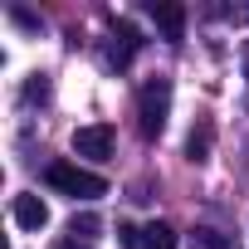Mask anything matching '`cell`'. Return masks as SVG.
<instances>
[{
  "instance_id": "30bf717a",
  "label": "cell",
  "mask_w": 249,
  "mask_h": 249,
  "mask_svg": "<svg viewBox=\"0 0 249 249\" xmlns=\"http://www.w3.org/2000/svg\"><path fill=\"white\" fill-rule=\"evenodd\" d=\"M44 98H49V78H44V73H35V78L25 83V103H44Z\"/></svg>"
},
{
  "instance_id": "ba28073f",
  "label": "cell",
  "mask_w": 249,
  "mask_h": 249,
  "mask_svg": "<svg viewBox=\"0 0 249 249\" xmlns=\"http://www.w3.org/2000/svg\"><path fill=\"white\" fill-rule=\"evenodd\" d=\"M69 234H73V239H88V234H98V215H93V210L73 215V220H69Z\"/></svg>"
},
{
  "instance_id": "5b68a950",
  "label": "cell",
  "mask_w": 249,
  "mask_h": 249,
  "mask_svg": "<svg viewBox=\"0 0 249 249\" xmlns=\"http://www.w3.org/2000/svg\"><path fill=\"white\" fill-rule=\"evenodd\" d=\"M152 20H157V30H161L171 44L186 39V5H171V0H161V5H152Z\"/></svg>"
},
{
  "instance_id": "52a82bcc",
  "label": "cell",
  "mask_w": 249,
  "mask_h": 249,
  "mask_svg": "<svg viewBox=\"0 0 249 249\" xmlns=\"http://www.w3.org/2000/svg\"><path fill=\"white\" fill-rule=\"evenodd\" d=\"M186 157H191V161H205V157H210V122L191 127V137H186Z\"/></svg>"
},
{
  "instance_id": "9c48e42d",
  "label": "cell",
  "mask_w": 249,
  "mask_h": 249,
  "mask_svg": "<svg viewBox=\"0 0 249 249\" xmlns=\"http://www.w3.org/2000/svg\"><path fill=\"white\" fill-rule=\"evenodd\" d=\"M117 44H122V64H127V59H132V49L142 44V39H137V30H132L127 20H117Z\"/></svg>"
},
{
  "instance_id": "277c9868",
  "label": "cell",
  "mask_w": 249,
  "mask_h": 249,
  "mask_svg": "<svg viewBox=\"0 0 249 249\" xmlns=\"http://www.w3.org/2000/svg\"><path fill=\"white\" fill-rule=\"evenodd\" d=\"M10 215H15V225H20V230H35V234L49 225V205H44L39 196H15Z\"/></svg>"
},
{
  "instance_id": "3957f363",
  "label": "cell",
  "mask_w": 249,
  "mask_h": 249,
  "mask_svg": "<svg viewBox=\"0 0 249 249\" xmlns=\"http://www.w3.org/2000/svg\"><path fill=\"white\" fill-rule=\"evenodd\" d=\"M73 152L88 157V161H107V157H112V127H107V122L78 127V132H73Z\"/></svg>"
},
{
  "instance_id": "4fadbf2b",
  "label": "cell",
  "mask_w": 249,
  "mask_h": 249,
  "mask_svg": "<svg viewBox=\"0 0 249 249\" xmlns=\"http://www.w3.org/2000/svg\"><path fill=\"white\" fill-rule=\"evenodd\" d=\"M10 20H15V25H25V30H39V20H35L30 10H10Z\"/></svg>"
},
{
  "instance_id": "5bb4252c",
  "label": "cell",
  "mask_w": 249,
  "mask_h": 249,
  "mask_svg": "<svg viewBox=\"0 0 249 249\" xmlns=\"http://www.w3.org/2000/svg\"><path fill=\"white\" fill-rule=\"evenodd\" d=\"M59 249H88V244H78V239H69V244H59Z\"/></svg>"
},
{
  "instance_id": "8992f818",
  "label": "cell",
  "mask_w": 249,
  "mask_h": 249,
  "mask_svg": "<svg viewBox=\"0 0 249 249\" xmlns=\"http://www.w3.org/2000/svg\"><path fill=\"white\" fill-rule=\"evenodd\" d=\"M142 249H176V230L161 225V220H152V225L142 230Z\"/></svg>"
},
{
  "instance_id": "7a4b0ae2",
  "label": "cell",
  "mask_w": 249,
  "mask_h": 249,
  "mask_svg": "<svg viewBox=\"0 0 249 249\" xmlns=\"http://www.w3.org/2000/svg\"><path fill=\"white\" fill-rule=\"evenodd\" d=\"M166 112H171V78H152L137 93V127L147 142H157L166 132Z\"/></svg>"
},
{
  "instance_id": "8fae6325",
  "label": "cell",
  "mask_w": 249,
  "mask_h": 249,
  "mask_svg": "<svg viewBox=\"0 0 249 249\" xmlns=\"http://www.w3.org/2000/svg\"><path fill=\"white\" fill-rule=\"evenodd\" d=\"M191 239H196V244H200V249H230V244H225V239H220V230H196V234H191Z\"/></svg>"
},
{
  "instance_id": "7c38bea8",
  "label": "cell",
  "mask_w": 249,
  "mask_h": 249,
  "mask_svg": "<svg viewBox=\"0 0 249 249\" xmlns=\"http://www.w3.org/2000/svg\"><path fill=\"white\" fill-rule=\"evenodd\" d=\"M117 239H122V249H142V230L137 225H117Z\"/></svg>"
},
{
  "instance_id": "6da1fadb",
  "label": "cell",
  "mask_w": 249,
  "mask_h": 249,
  "mask_svg": "<svg viewBox=\"0 0 249 249\" xmlns=\"http://www.w3.org/2000/svg\"><path fill=\"white\" fill-rule=\"evenodd\" d=\"M44 181H49L54 191L73 196V200H98V196H107V176H98V171H88V166H78V161H54V166L44 171Z\"/></svg>"
}]
</instances>
